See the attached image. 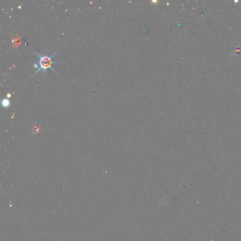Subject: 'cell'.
I'll return each instance as SVG.
<instances>
[{
	"label": "cell",
	"instance_id": "7a4b0ae2",
	"mask_svg": "<svg viewBox=\"0 0 241 241\" xmlns=\"http://www.w3.org/2000/svg\"><path fill=\"white\" fill-rule=\"evenodd\" d=\"M1 103H2L3 107H7L9 106V105H10L9 100L8 99H6V98H5V99L3 100L2 102H1Z\"/></svg>",
	"mask_w": 241,
	"mask_h": 241
},
{
	"label": "cell",
	"instance_id": "6da1fadb",
	"mask_svg": "<svg viewBox=\"0 0 241 241\" xmlns=\"http://www.w3.org/2000/svg\"><path fill=\"white\" fill-rule=\"evenodd\" d=\"M34 53H36L38 56V61L36 63H34L33 65V67L36 69H37V70H36V72L33 74L32 77H34V76L36 75V74H37L38 73L41 72L43 75L44 76V77H46V74L48 69H52L54 72L57 73L56 71L53 68V65L60 63V62L53 60L54 56H55V54L57 53V52H55V53H54L53 54H40L36 53V52H34Z\"/></svg>",
	"mask_w": 241,
	"mask_h": 241
}]
</instances>
